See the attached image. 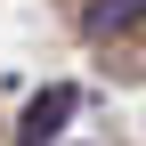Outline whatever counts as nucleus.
I'll return each mask as SVG.
<instances>
[{
	"label": "nucleus",
	"mask_w": 146,
	"mask_h": 146,
	"mask_svg": "<svg viewBox=\"0 0 146 146\" xmlns=\"http://www.w3.org/2000/svg\"><path fill=\"white\" fill-rule=\"evenodd\" d=\"M73 106H81V89H65V81H57V89H41V98L25 106V130H16V138H25V146H49V138L73 122Z\"/></svg>",
	"instance_id": "nucleus-1"
},
{
	"label": "nucleus",
	"mask_w": 146,
	"mask_h": 146,
	"mask_svg": "<svg viewBox=\"0 0 146 146\" xmlns=\"http://www.w3.org/2000/svg\"><path fill=\"white\" fill-rule=\"evenodd\" d=\"M138 25H146V0H89V16H81L89 41H122V33H138Z\"/></svg>",
	"instance_id": "nucleus-2"
}]
</instances>
